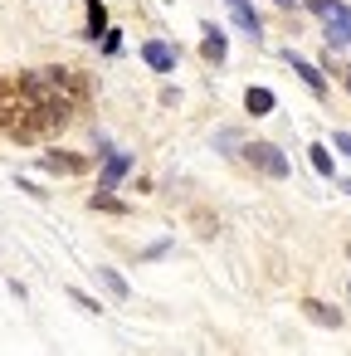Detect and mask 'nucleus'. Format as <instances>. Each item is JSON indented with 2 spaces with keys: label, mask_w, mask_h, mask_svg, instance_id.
Instances as JSON below:
<instances>
[{
  "label": "nucleus",
  "mask_w": 351,
  "mask_h": 356,
  "mask_svg": "<svg viewBox=\"0 0 351 356\" xmlns=\"http://www.w3.org/2000/svg\"><path fill=\"white\" fill-rule=\"evenodd\" d=\"M273 6H283V10H293V0H273Z\"/></svg>",
  "instance_id": "aec40b11"
},
{
  "label": "nucleus",
  "mask_w": 351,
  "mask_h": 356,
  "mask_svg": "<svg viewBox=\"0 0 351 356\" xmlns=\"http://www.w3.org/2000/svg\"><path fill=\"white\" fill-rule=\"evenodd\" d=\"M108 30V10H103V0H88V40H103Z\"/></svg>",
  "instance_id": "ddd939ff"
},
{
  "label": "nucleus",
  "mask_w": 351,
  "mask_h": 356,
  "mask_svg": "<svg viewBox=\"0 0 351 356\" xmlns=\"http://www.w3.org/2000/svg\"><path fill=\"white\" fill-rule=\"evenodd\" d=\"M244 108H249L254 118H263V113H273V108H278V98H273L268 88H259V83H254V88L244 93Z\"/></svg>",
  "instance_id": "9d476101"
},
{
  "label": "nucleus",
  "mask_w": 351,
  "mask_h": 356,
  "mask_svg": "<svg viewBox=\"0 0 351 356\" xmlns=\"http://www.w3.org/2000/svg\"><path fill=\"white\" fill-rule=\"evenodd\" d=\"M346 88H351V69H346Z\"/></svg>",
  "instance_id": "4be33fe9"
},
{
  "label": "nucleus",
  "mask_w": 351,
  "mask_h": 356,
  "mask_svg": "<svg viewBox=\"0 0 351 356\" xmlns=\"http://www.w3.org/2000/svg\"><path fill=\"white\" fill-rule=\"evenodd\" d=\"M103 283H108V293H113V298H132V283H127L117 268H103Z\"/></svg>",
  "instance_id": "4468645a"
},
{
  "label": "nucleus",
  "mask_w": 351,
  "mask_h": 356,
  "mask_svg": "<svg viewBox=\"0 0 351 356\" xmlns=\"http://www.w3.org/2000/svg\"><path fill=\"white\" fill-rule=\"evenodd\" d=\"M283 59H288V69H293V74H297V79L312 88V98H327V79H322V69H312V64H307L297 49H283Z\"/></svg>",
  "instance_id": "f03ea898"
},
{
  "label": "nucleus",
  "mask_w": 351,
  "mask_h": 356,
  "mask_svg": "<svg viewBox=\"0 0 351 356\" xmlns=\"http://www.w3.org/2000/svg\"><path fill=\"white\" fill-rule=\"evenodd\" d=\"M200 54H205L210 64H225V54H229V40H225L215 25H205V30H200Z\"/></svg>",
  "instance_id": "0eeeda50"
},
{
  "label": "nucleus",
  "mask_w": 351,
  "mask_h": 356,
  "mask_svg": "<svg viewBox=\"0 0 351 356\" xmlns=\"http://www.w3.org/2000/svg\"><path fill=\"white\" fill-rule=\"evenodd\" d=\"M307 10H312L317 20H327V15H336V10H341V0H307Z\"/></svg>",
  "instance_id": "2eb2a0df"
},
{
  "label": "nucleus",
  "mask_w": 351,
  "mask_h": 356,
  "mask_svg": "<svg viewBox=\"0 0 351 356\" xmlns=\"http://www.w3.org/2000/svg\"><path fill=\"white\" fill-rule=\"evenodd\" d=\"M44 171H49V176H83L88 161H83L79 152H44Z\"/></svg>",
  "instance_id": "20e7f679"
},
{
  "label": "nucleus",
  "mask_w": 351,
  "mask_h": 356,
  "mask_svg": "<svg viewBox=\"0 0 351 356\" xmlns=\"http://www.w3.org/2000/svg\"><path fill=\"white\" fill-rule=\"evenodd\" d=\"M307 161H312V171H317V176H327V181L336 176V156H332V147L312 142V147H307Z\"/></svg>",
  "instance_id": "1a4fd4ad"
},
{
  "label": "nucleus",
  "mask_w": 351,
  "mask_h": 356,
  "mask_svg": "<svg viewBox=\"0 0 351 356\" xmlns=\"http://www.w3.org/2000/svg\"><path fill=\"white\" fill-rule=\"evenodd\" d=\"M239 6H249V0H229V10H239Z\"/></svg>",
  "instance_id": "412c9836"
},
{
  "label": "nucleus",
  "mask_w": 351,
  "mask_h": 356,
  "mask_svg": "<svg viewBox=\"0 0 351 356\" xmlns=\"http://www.w3.org/2000/svg\"><path fill=\"white\" fill-rule=\"evenodd\" d=\"M244 161H249L259 176H268V181H288V156H283L273 142H244Z\"/></svg>",
  "instance_id": "f257e3e1"
},
{
  "label": "nucleus",
  "mask_w": 351,
  "mask_h": 356,
  "mask_svg": "<svg viewBox=\"0 0 351 356\" xmlns=\"http://www.w3.org/2000/svg\"><path fill=\"white\" fill-rule=\"evenodd\" d=\"M327 44L332 49H346L351 44V6H341L336 15H327Z\"/></svg>",
  "instance_id": "423d86ee"
},
{
  "label": "nucleus",
  "mask_w": 351,
  "mask_h": 356,
  "mask_svg": "<svg viewBox=\"0 0 351 356\" xmlns=\"http://www.w3.org/2000/svg\"><path fill=\"white\" fill-rule=\"evenodd\" d=\"M234 15V25L249 35V40H263V25H259V15H254V6H239V10H229Z\"/></svg>",
  "instance_id": "9b49d317"
},
{
  "label": "nucleus",
  "mask_w": 351,
  "mask_h": 356,
  "mask_svg": "<svg viewBox=\"0 0 351 356\" xmlns=\"http://www.w3.org/2000/svg\"><path fill=\"white\" fill-rule=\"evenodd\" d=\"M346 254H351V244H346Z\"/></svg>",
  "instance_id": "5701e85b"
},
{
  "label": "nucleus",
  "mask_w": 351,
  "mask_h": 356,
  "mask_svg": "<svg viewBox=\"0 0 351 356\" xmlns=\"http://www.w3.org/2000/svg\"><path fill=\"white\" fill-rule=\"evenodd\" d=\"M74 302H79V307H83V312H98V302H93V298H88V293H79V288H74Z\"/></svg>",
  "instance_id": "6ab92c4d"
},
{
  "label": "nucleus",
  "mask_w": 351,
  "mask_h": 356,
  "mask_svg": "<svg viewBox=\"0 0 351 356\" xmlns=\"http://www.w3.org/2000/svg\"><path fill=\"white\" fill-rule=\"evenodd\" d=\"M332 147H336L341 156H351V132H332Z\"/></svg>",
  "instance_id": "f3484780"
},
{
  "label": "nucleus",
  "mask_w": 351,
  "mask_h": 356,
  "mask_svg": "<svg viewBox=\"0 0 351 356\" xmlns=\"http://www.w3.org/2000/svg\"><path fill=\"white\" fill-rule=\"evenodd\" d=\"M302 312H307L317 327H341V322H346V317H341L332 302H322V298H307V302H302Z\"/></svg>",
  "instance_id": "6e6552de"
},
{
  "label": "nucleus",
  "mask_w": 351,
  "mask_h": 356,
  "mask_svg": "<svg viewBox=\"0 0 351 356\" xmlns=\"http://www.w3.org/2000/svg\"><path fill=\"white\" fill-rule=\"evenodd\" d=\"M93 210H103V215H127V205L113 195V186H98V195H93Z\"/></svg>",
  "instance_id": "f8f14e48"
},
{
  "label": "nucleus",
  "mask_w": 351,
  "mask_h": 356,
  "mask_svg": "<svg viewBox=\"0 0 351 356\" xmlns=\"http://www.w3.org/2000/svg\"><path fill=\"white\" fill-rule=\"evenodd\" d=\"M166 254H171V239H161V244H152V249H147V259H166Z\"/></svg>",
  "instance_id": "a211bd4d"
},
{
  "label": "nucleus",
  "mask_w": 351,
  "mask_h": 356,
  "mask_svg": "<svg viewBox=\"0 0 351 356\" xmlns=\"http://www.w3.org/2000/svg\"><path fill=\"white\" fill-rule=\"evenodd\" d=\"M98 147H103V186H117L122 176H127V166H132V156L127 152H117L108 137H98Z\"/></svg>",
  "instance_id": "7ed1b4c3"
},
{
  "label": "nucleus",
  "mask_w": 351,
  "mask_h": 356,
  "mask_svg": "<svg viewBox=\"0 0 351 356\" xmlns=\"http://www.w3.org/2000/svg\"><path fill=\"white\" fill-rule=\"evenodd\" d=\"M346 293H351V283H346Z\"/></svg>",
  "instance_id": "b1692460"
},
{
  "label": "nucleus",
  "mask_w": 351,
  "mask_h": 356,
  "mask_svg": "<svg viewBox=\"0 0 351 356\" xmlns=\"http://www.w3.org/2000/svg\"><path fill=\"white\" fill-rule=\"evenodd\" d=\"M103 54H122V35L117 30H103Z\"/></svg>",
  "instance_id": "dca6fc26"
},
{
  "label": "nucleus",
  "mask_w": 351,
  "mask_h": 356,
  "mask_svg": "<svg viewBox=\"0 0 351 356\" xmlns=\"http://www.w3.org/2000/svg\"><path fill=\"white\" fill-rule=\"evenodd\" d=\"M142 59H147L156 74H171V69H176V49H171L166 40H147V44H142Z\"/></svg>",
  "instance_id": "39448f33"
}]
</instances>
